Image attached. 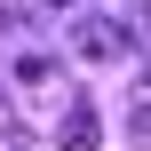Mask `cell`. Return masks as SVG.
Instances as JSON below:
<instances>
[{
	"mask_svg": "<svg viewBox=\"0 0 151 151\" xmlns=\"http://www.w3.org/2000/svg\"><path fill=\"white\" fill-rule=\"evenodd\" d=\"M72 48H80L88 64H119V56H127V32H119L111 16H80V24H72Z\"/></svg>",
	"mask_w": 151,
	"mask_h": 151,
	"instance_id": "obj_1",
	"label": "cell"
},
{
	"mask_svg": "<svg viewBox=\"0 0 151 151\" xmlns=\"http://www.w3.org/2000/svg\"><path fill=\"white\" fill-rule=\"evenodd\" d=\"M56 143H64V151H96V143H104L96 104H72V111H64V127H56Z\"/></svg>",
	"mask_w": 151,
	"mask_h": 151,
	"instance_id": "obj_2",
	"label": "cell"
},
{
	"mask_svg": "<svg viewBox=\"0 0 151 151\" xmlns=\"http://www.w3.org/2000/svg\"><path fill=\"white\" fill-rule=\"evenodd\" d=\"M48 72H56V64H48V56H16V80H24V88H40V80H48Z\"/></svg>",
	"mask_w": 151,
	"mask_h": 151,
	"instance_id": "obj_3",
	"label": "cell"
},
{
	"mask_svg": "<svg viewBox=\"0 0 151 151\" xmlns=\"http://www.w3.org/2000/svg\"><path fill=\"white\" fill-rule=\"evenodd\" d=\"M8 24H16V8H0V32H8Z\"/></svg>",
	"mask_w": 151,
	"mask_h": 151,
	"instance_id": "obj_4",
	"label": "cell"
},
{
	"mask_svg": "<svg viewBox=\"0 0 151 151\" xmlns=\"http://www.w3.org/2000/svg\"><path fill=\"white\" fill-rule=\"evenodd\" d=\"M32 8H64V0H32Z\"/></svg>",
	"mask_w": 151,
	"mask_h": 151,
	"instance_id": "obj_5",
	"label": "cell"
},
{
	"mask_svg": "<svg viewBox=\"0 0 151 151\" xmlns=\"http://www.w3.org/2000/svg\"><path fill=\"white\" fill-rule=\"evenodd\" d=\"M135 8H143V24H151V0H135Z\"/></svg>",
	"mask_w": 151,
	"mask_h": 151,
	"instance_id": "obj_6",
	"label": "cell"
}]
</instances>
